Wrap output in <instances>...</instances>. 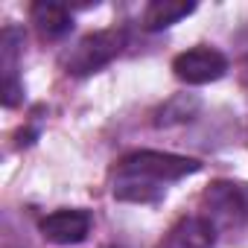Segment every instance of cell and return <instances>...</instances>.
I'll list each match as a JSON object with an SVG mask.
<instances>
[{"mask_svg": "<svg viewBox=\"0 0 248 248\" xmlns=\"http://www.w3.org/2000/svg\"><path fill=\"white\" fill-rule=\"evenodd\" d=\"M199 170H202V164L196 158L175 155V152H155V149L132 152L117 167V172H123V175H135V178H143V181H152L161 187L170 181H181Z\"/></svg>", "mask_w": 248, "mask_h": 248, "instance_id": "6da1fadb", "label": "cell"}, {"mask_svg": "<svg viewBox=\"0 0 248 248\" xmlns=\"http://www.w3.org/2000/svg\"><path fill=\"white\" fill-rule=\"evenodd\" d=\"M123 47H126V32L120 27H108V30H96L91 35H85L64 59V70L70 76H91L96 70H102L105 64H111Z\"/></svg>", "mask_w": 248, "mask_h": 248, "instance_id": "7a4b0ae2", "label": "cell"}, {"mask_svg": "<svg viewBox=\"0 0 248 248\" xmlns=\"http://www.w3.org/2000/svg\"><path fill=\"white\" fill-rule=\"evenodd\" d=\"M172 70L187 85H210L228 73V59L213 47H193L172 59Z\"/></svg>", "mask_w": 248, "mask_h": 248, "instance_id": "3957f363", "label": "cell"}, {"mask_svg": "<svg viewBox=\"0 0 248 248\" xmlns=\"http://www.w3.org/2000/svg\"><path fill=\"white\" fill-rule=\"evenodd\" d=\"M204 204L210 210V222L222 225H245L248 222V190L233 181H216L204 193Z\"/></svg>", "mask_w": 248, "mask_h": 248, "instance_id": "277c9868", "label": "cell"}, {"mask_svg": "<svg viewBox=\"0 0 248 248\" xmlns=\"http://www.w3.org/2000/svg\"><path fill=\"white\" fill-rule=\"evenodd\" d=\"M38 231L53 245H79L91 233V213L88 210H56L38 222Z\"/></svg>", "mask_w": 248, "mask_h": 248, "instance_id": "5b68a950", "label": "cell"}, {"mask_svg": "<svg viewBox=\"0 0 248 248\" xmlns=\"http://www.w3.org/2000/svg\"><path fill=\"white\" fill-rule=\"evenodd\" d=\"M24 47V32L18 27H6L0 35V70H3V105L15 108L24 99L21 82H18V56Z\"/></svg>", "mask_w": 248, "mask_h": 248, "instance_id": "8992f818", "label": "cell"}, {"mask_svg": "<svg viewBox=\"0 0 248 248\" xmlns=\"http://www.w3.org/2000/svg\"><path fill=\"white\" fill-rule=\"evenodd\" d=\"M216 245V225L207 216H184L172 225L164 248H213Z\"/></svg>", "mask_w": 248, "mask_h": 248, "instance_id": "52a82bcc", "label": "cell"}, {"mask_svg": "<svg viewBox=\"0 0 248 248\" xmlns=\"http://www.w3.org/2000/svg\"><path fill=\"white\" fill-rule=\"evenodd\" d=\"M30 15H32L35 30H38L44 38H62V35H67L70 27H73L70 9L62 6V3H50V0H38V3H32Z\"/></svg>", "mask_w": 248, "mask_h": 248, "instance_id": "ba28073f", "label": "cell"}, {"mask_svg": "<svg viewBox=\"0 0 248 248\" xmlns=\"http://www.w3.org/2000/svg\"><path fill=\"white\" fill-rule=\"evenodd\" d=\"M196 3H184V0H152L143 9V30L149 32H161L172 24H178L181 18L193 15Z\"/></svg>", "mask_w": 248, "mask_h": 248, "instance_id": "9c48e42d", "label": "cell"}, {"mask_svg": "<svg viewBox=\"0 0 248 248\" xmlns=\"http://www.w3.org/2000/svg\"><path fill=\"white\" fill-rule=\"evenodd\" d=\"M199 111V102L193 96H175L170 102H164L155 114V126H178V123H187L193 120V114Z\"/></svg>", "mask_w": 248, "mask_h": 248, "instance_id": "30bf717a", "label": "cell"}]
</instances>
